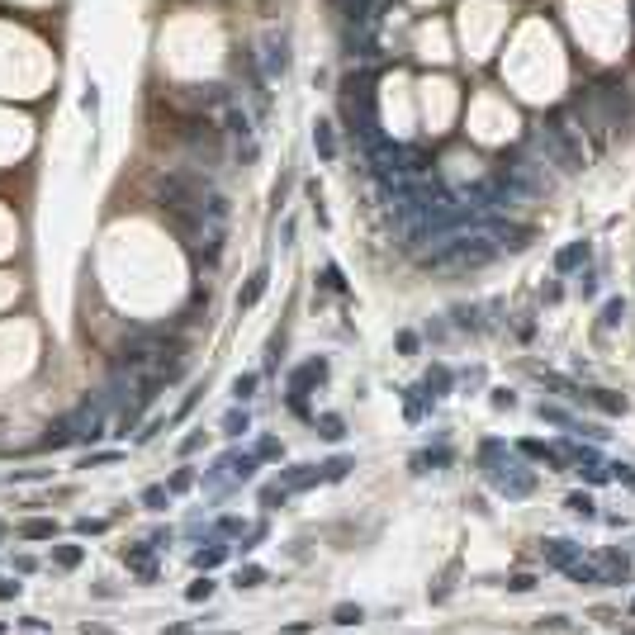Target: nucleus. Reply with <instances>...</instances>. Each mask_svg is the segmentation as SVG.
<instances>
[{
  "mask_svg": "<svg viewBox=\"0 0 635 635\" xmlns=\"http://www.w3.org/2000/svg\"><path fill=\"white\" fill-rule=\"evenodd\" d=\"M308 484H318V470H313V465H294L290 475H285V488H308Z\"/></svg>",
  "mask_w": 635,
  "mask_h": 635,
  "instance_id": "nucleus-6",
  "label": "nucleus"
},
{
  "mask_svg": "<svg viewBox=\"0 0 635 635\" xmlns=\"http://www.w3.org/2000/svg\"><path fill=\"white\" fill-rule=\"evenodd\" d=\"M223 555H228L223 545H209V550H199V555H195V569H218V564H223Z\"/></svg>",
  "mask_w": 635,
  "mask_h": 635,
  "instance_id": "nucleus-12",
  "label": "nucleus"
},
{
  "mask_svg": "<svg viewBox=\"0 0 635 635\" xmlns=\"http://www.w3.org/2000/svg\"><path fill=\"white\" fill-rule=\"evenodd\" d=\"M322 436L337 441V436H342V418H322Z\"/></svg>",
  "mask_w": 635,
  "mask_h": 635,
  "instance_id": "nucleus-22",
  "label": "nucleus"
},
{
  "mask_svg": "<svg viewBox=\"0 0 635 635\" xmlns=\"http://www.w3.org/2000/svg\"><path fill=\"white\" fill-rule=\"evenodd\" d=\"M569 507H574V512H579V517H593V503H588V498H583V493H574V498H569Z\"/></svg>",
  "mask_w": 635,
  "mask_h": 635,
  "instance_id": "nucleus-21",
  "label": "nucleus"
},
{
  "mask_svg": "<svg viewBox=\"0 0 635 635\" xmlns=\"http://www.w3.org/2000/svg\"><path fill=\"white\" fill-rule=\"evenodd\" d=\"M602 564H607V574H611V579H626V574H631L626 555H602ZM607 574H602V583H607Z\"/></svg>",
  "mask_w": 635,
  "mask_h": 635,
  "instance_id": "nucleus-13",
  "label": "nucleus"
},
{
  "mask_svg": "<svg viewBox=\"0 0 635 635\" xmlns=\"http://www.w3.org/2000/svg\"><path fill=\"white\" fill-rule=\"evenodd\" d=\"M265 280H270V275H265V270H256V275H251V280H247V290L238 294V308H251V304H256V299H261V294H265Z\"/></svg>",
  "mask_w": 635,
  "mask_h": 635,
  "instance_id": "nucleus-3",
  "label": "nucleus"
},
{
  "mask_svg": "<svg viewBox=\"0 0 635 635\" xmlns=\"http://www.w3.org/2000/svg\"><path fill=\"white\" fill-rule=\"evenodd\" d=\"M332 616H337V626H356V621H361V607H337Z\"/></svg>",
  "mask_w": 635,
  "mask_h": 635,
  "instance_id": "nucleus-15",
  "label": "nucleus"
},
{
  "mask_svg": "<svg viewBox=\"0 0 635 635\" xmlns=\"http://www.w3.org/2000/svg\"><path fill=\"white\" fill-rule=\"evenodd\" d=\"M493 484L503 488L507 498H527L531 488H536V475H527L522 465H498V470H493Z\"/></svg>",
  "mask_w": 635,
  "mask_h": 635,
  "instance_id": "nucleus-1",
  "label": "nucleus"
},
{
  "mask_svg": "<svg viewBox=\"0 0 635 635\" xmlns=\"http://www.w3.org/2000/svg\"><path fill=\"white\" fill-rule=\"evenodd\" d=\"M251 583H261V569H242L238 574V588H251Z\"/></svg>",
  "mask_w": 635,
  "mask_h": 635,
  "instance_id": "nucleus-23",
  "label": "nucleus"
},
{
  "mask_svg": "<svg viewBox=\"0 0 635 635\" xmlns=\"http://www.w3.org/2000/svg\"><path fill=\"white\" fill-rule=\"evenodd\" d=\"M507 588H512V593H531L536 579H531V574H517V579H507Z\"/></svg>",
  "mask_w": 635,
  "mask_h": 635,
  "instance_id": "nucleus-20",
  "label": "nucleus"
},
{
  "mask_svg": "<svg viewBox=\"0 0 635 635\" xmlns=\"http://www.w3.org/2000/svg\"><path fill=\"white\" fill-rule=\"evenodd\" d=\"M0 536H5V527H0Z\"/></svg>",
  "mask_w": 635,
  "mask_h": 635,
  "instance_id": "nucleus-28",
  "label": "nucleus"
},
{
  "mask_svg": "<svg viewBox=\"0 0 635 635\" xmlns=\"http://www.w3.org/2000/svg\"><path fill=\"white\" fill-rule=\"evenodd\" d=\"M522 450H527V455H536V460H559L555 450H545L541 441H522Z\"/></svg>",
  "mask_w": 635,
  "mask_h": 635,
  "instance_id": "nucleus-14",
  "label": "nucleus"
},
{
  "mask_svg": "<svg viewBox=\"0 0 635 635\" xmlns=\"http://www.w3.org/2000/svg\"><path fill=\"white\" fill-rule=\"evenodd\" d=\"M166 503H171V488H166V484H152V488L142 493V507H152V512H161Z\"/></svg>",
  "mask_w": 635,
  "mask_h": 635,
  "instance_id": "nucleus-11",
  "label": "nucleus"
},
{
  "mask_svg": "<svg viewBox=\"0 0 635 635\" xmlns=\"http://www.w3.org/2000/svg\"><path fill=\"white\" fill-rule=\"evenodd\" d=\"M209 593H213V583H209V579L190 583V602H204V597H209Z\"/></svg>",
  "mask_w": 635,
  "mask_h": 635,
  "instance_id": "nucleus-16",
  "label": "nucleus"
},
{
  "mask_svg": "<svg viewBox=\"0 0 635 635\" xmlns=\"http://www.w3.org/2000/svg\"><path fill=\"white\" fill-rule=\"evenodd\" d=\"M251 389H256V374H242L238 384H233V394H238V398H251Z\"/></svg>",
  "mask_w": 635,
  "mask_h": 635,
  "instance_id": "nucleus-17",
  "label": "nucleus"
},
{
  "mask_svg": "<svg viewBox=\"0 0 635 635\" xmlns=\"http://www.w3.org/2000/svg\"><path fill=\"white\" fill-rule=\"evenodd\" d=\"M579 261H588V242H574V247H564V251L555 256V265H559V270H574Z\"/></svg>",
  "mask_w": 635,
  "mask_h": 635,
  "instance_id": "nucleus-5",
  "label": "nucleus"
},
{
  "mask_svg": "<svg viewBox=\"0 0 635 635\" xmlns=\"http://www.w3.org/2000/svg\"><path fill=\"white\" fill-rule=\"evenodd\" d=\"M346 470H351V465H346V460H332V465H327V479H342Z\"/></svg>",
  "mask_w": 635,
  "mask_h": 635,
  "instance_id": "nucleus-25",
  "label": "nucleus"
},
{
  "mask_svg": "<svg viewBox=\"0 0 635 635\" xmlns=\"http://www.w3.org/2000/svg\"><path fill=\"white\" fill-rule=\"evenodd\" d=\"M0 631H5V626H0Z\"/></svg>",
  "mask_w": 635,
  "mask_h": 635,
  "instance_id": "nucleus-29",
  "label": "nucleus"
},
{
  "mask_svg": "<svg viewBox=\"0 0 635 635\" xmlns=\"http://www.w3.org/2000/svg\"><path fill=\"white\" fill-rule=\"evenodd\" d=\"M124 559H129V564L142 574V579H152V574H157V569H152V550H142V545H138V550H129Z\"/></svg>",
  "mask_w": 635,
  "mask_h": 635,
  "instance_id": "nucleus-10",
  "label": "nucleus"
},
{
  "mask_svg": "<svg viewBox=\"0 0 635 635\" xmlns=\"http://www.w3.org/2000/svg\"><path fill=\"white\" fill-rule=\"evenodd\" d=\"M19 536H24V541H53V536H57V522L33 517V522H24V527H19Z\"/></svg>",
  "mask_w": 635,
  "mask_h": 635,
  "instance_id": "nucleus-4",
  "label": "nucleus"
},
{
  "mask_svg": "<svg viewBox=\"0 0 635 635\" xmlns=\"http://www.w3.org/2000/svg\"><path fill=\"white\" fill-rule=\"evenodd\" d=\"M313 147L322 152V161L337 157V142H332V129H327V124H318V129H313Z\"/></svg>",
  "mask_w": 635,
  "mask_h": 635,
  "instance_id": "nucleus-7",
  "label": "nucleus"
},
{
  "mask_svg": "<svg viewBox=\"0 0 635 635\" xmlns=\"http://www.w3.org/2000/svg\"><path fill=\"white\" fill-rule=\"evenodd\" d=\"M564 574H569V579L574 583H602V569H597V564H569V569H564Z\"/></svg>",
  "mask_w": 635,
  "mask_h": 635,
  "instance_id": "nucleus-8",
  "label": "nucleus"
},
{
  "mask_svg": "<svg viewBox=\"0 0 635 635\" xmlns=\"http://www.w3.org/2000/svg\"><path fill=\"white\" fill-rule=\"evenodd\" d=\"M541 555H545V564H555V569H569V564H579L583 545H569V541H545V545H541Z\"/></svg>",
  "mask_w": 635,
  "mask_h": 635,
  "instance_id": "nucleus-2",
  "label": "nucleus"
},
{
  "mask_svg": "<svg viewBox=\"0 0 635 635\" xmlns=\"http://www.w3.org/2000/svg\"><path fill=\"white\" fill-rule=\"evenodd\" d=\"M5 597H19V583H0V602Z\"/></svg>",
  "mask_w": 635,
  "mask_h": 635,
  "instance_id": "nucleus-27",
  "label": "nucleus"
},
{
  "mask_svg": "<svg viewBox=\"0 0 635 635\" xmlns=\"http://www.w3.org/2000/svg\"><path fill=\"white\" fill-rule=\"evenodd\" d=\"M109 460H119V450H100V455H90V460H85V470H90V465H109Z\"/></svg>",
  "mask_w": 635,
  "mask_h": 635,
  "instance_id": "nucleus-24",
  "label": "nucleus"
},
{
  "mask_svg": "<svg viewBox=\"0 0 635 635\" xmlns=\"http://www.w3.org/2000/svg\"><path fill=\"white\" fill-rule=\"evenodd\" d=\"M228 436H238V431H247V413H228Z\"/></svg>",
  "mask_w": 635,
  "mask_h": 635,
  "instance_id": "nucleus-19",
  "label": "nucleus"
},
{
  "mask_svg": "<svg viewBox=\"0 0 635 635\" xmlns=\"http://www.w3.org/2000/svg\"><path fill=\"white\" fill-rule=\"evenodd\" d=\"M81 555H85L81 545H57V550H53V564H57V569H76Z\"/></svg>",
  "mask_w": 635,
  "mask_h": 635,
  "instance_id": "nucleus-9",
  "label": "nucleus"
},
{
  "mask_svg": "<svg viewBox=\"0 0 635 635\" xmlns=\"http://www.w3.org/2000/svg\"><path fill=\"white\" fill-rule=\"evenodd\" d=\"M190 484H195V475H190V470H181V475L171 479V488H190Z\"/></svg>",
  "mask_w": 635,
  "mask_h": 635,
  "instance_id": "nucleus-26",
  "label": "nucleus"
},
{
  "mask_svg": "<svg viewBox=\"0 0 635 635\" xmlns=\"http://www.w3.org/2000/svg\"><path fill=\"white\" fill-rule=\"evenodd\" d=\"M621 313H626V308H621V299H611L607 308H602V322L611 327V322H621Z\"/></svg>",
  "mask_w": 635,
  "mask_h": 635,
  "instance_id": "nucleus-18",
  "label": "nucleus"
}]
</instances>
